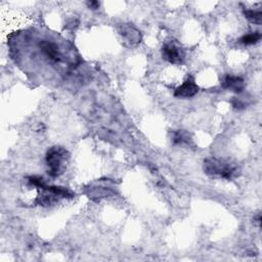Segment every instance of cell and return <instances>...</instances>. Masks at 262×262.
I'll use <instances>...</instances> for the list:
<instances>
[{
  "label": "cell",
  "instance_id": "7a4b0ae2",
  "mask_svg": "<svg viewBox=\"0 0 262 262\" xmlns=\"http://www.w3.org/2000/svg\"><path fill=\"white\" fill-rule=\"evenodd\" d=\"M204 171L210 176L232 179L238 175V168L225 161L218 159H207L204 161Z\"/></svg>",
  "mask_w": 262,
  "mask_h": 262
},
{
  "label": "cell",
  "instance_id": "3957f363",
  "mask_svg": "<svg viewBox=\"0 0 262 262\" xmlns=\"http://www.w3.org/2000/svg\"><path fill=\"white\" fill-rule=\"evenodd\" d=\"M162 55L165 60L173 65L183 64L186 59L184 48L174 41H169L163 45Z\"/></svg>",
  "mask_w": 262,
  "mask_h": 262
},
{
  "label": "cell",
  "instance_id": "9c48e42d",
  "mask_svg": "<svg viewBox=\"0 0 262 262\" xmlns=\"http://www.w3.org/2000/svg\"><path fill=\"white\" fill-rule=\"evenodd\" d=\"M190 140V135L184 130H178L174 131L172 135V142L175 145H181V144H188Z\"/></svg>",
  "mask_w": 262,
  "mask_h": 262
},
{
  "label": "cell",
  "instance_id": "8992f818",
  "mask_svg": "<svg viewBox=\"0 0 262 262\" xmlns=\"http://www.w3.org/2000/svg\"><path fill=\"white\" fill-rule=\"evenodd\" d=\"M223 87L226 89L235 91L237 93H241V92H243V90L245 89V81H244V79L241 77L228 75L224 79Z\"/></svg>",
  "mask_w": 262,
  "mask_h": 262
},
{
  "label": "cell",
  "instance_id": "8fae6325",
  "mask_svg": "<svg viewBox=\"0 0 262 262\" xmlns=\"http://www.w3.org/2000/svg\"><path fill=\"white\" fill-rule=\"evenodd\" d=\"M87 6L91 9H97L99 7V3L97 1H88Z\"/></svg>",
  "mask_w": 262,
  "mask_h": 262
},
{
  "label": "cell",
  "instance_id": "277c9868",
  "mask_svg": "<svg viewBox=\"0 0 262 262\" xmlns=\"http://www.w3.org/2000/svg\"><path fill=\"white\" fill-rule=\"evenodd\" d=\"M198 92L199 86L196 84L193 77H189L183 84L175 89L174 95L179 98H190L195 96Z\"/></svg>",
  "mask_w": 262,
  "mask_h": 262
},
{
  "label": "cell",
  "instance_id": "6da1fadb",
  "mask_svg": "<svg viewBox=\"0 0 262 262\" xmlns=\"http://www.w3.org/2000/svg\"><path fill=\"white\" fill-rule=\"evenodd\" d=\"M69 160V153L62 147H53L46 154V164L48 166V174L51 177H58L66 170Z\"/></svg>",
  "mask_w": 262,
  "mask_h": 262
},
{
  "label": "cell",
  "instance_id": "5b68a950",
  "mask_svg": "<svg viewBox=\"0 0 262 262\" xmlns=\"http://www.w3.org/2000/svg\"><path fill=\"white\" fill-rule=\"evenodd\" d=\"M39 47L43 54L50 60H52V62H60V59H62V54H60L58 46L54 42L42 40L39 43Z\"/></svg>",
  "mask_w": 262,
  "mask_h": 262
},
{
  "label": "cell",
  "instance_id": "30bf717a",
  "mask_svg": "<svg viewBox=\"0 0 262 262\" xmlns=\"http://www.w3.org/2000/svg\"><path fill=\"white\" fill-rule=\"evenodd\" d=\"M233 107L236 109V110H242V109H245L246 108V105L244 102H242V100L240 98H237V97H234L233 99Z\"/></svg>",
  "mask_w": 262,
  "mask_h": 262
},
{
  "label": "cell",
  "instance_id": "52a82bcc",
  "mask_svg": "<svg viewBox=\"0 0 262 262\" xmlns=\"http://www.w3.org/2000/svg\"><path fill=\"white\" fill-rule=\"evenodd\" d=\"M244 15L248 19L249 22L256 24V25H261L262 23V11L261 10H254V9H245L244 10Z\"/></svg>",
  "mask_w": 262,
  "mask_h": 262
},
{
  "label": "cell",
  "instance_id": "ba28073f",
  "mask_svg": "<svg viewBox=\"0 0 262 262\" xmlns=\"http://www.w3.org/2000/svg\"><path fill=\"white\" fill-rule=\"evenodd\" d=\"M261 40V34L259 32H253L247 35H244L240 39V42L244 45H252L256 44Z\"/></svg>",
  "mask_w": 262,
  "mask_h": 262
}]
</instances>
